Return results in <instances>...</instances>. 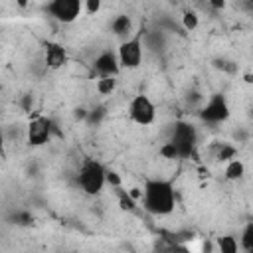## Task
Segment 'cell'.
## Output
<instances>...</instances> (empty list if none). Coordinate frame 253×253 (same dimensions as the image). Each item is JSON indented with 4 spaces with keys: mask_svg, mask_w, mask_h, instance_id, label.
I'll return each mask as SVG.
<instances>
[{
    "mask_svg": "<svg viewBox=\"0 0 253 253\" xmlns=\"http://www.w3.org/2000/svg\"><path fill=\"white\" fill-rule=\"evenodd\" d=\"M142 208L152 215H168L176 206V190L170 180L150 178L140 192Z\"/></svg>",
    "mask_w": 253,
    "mask_h": 253,
    "instance_id": "cell-1",
    "label": "cell"
},
{
    "mask_svg": "<svg viewBox=\"0 0 253 253\" xmlns=\"http://www.w3.org/2000/svg\"><path fill=\"white\" fill-rule=\"evenodd\" d=\"M105 184H107V168L95 158H85L77 170L79 190L87 196H97L103 192Z\"/></svg>",
    "mask_w": 253,
    "mask_h": 253,
    "instance_id": "cell-2",
    "label": "cell"
},
{
    "mask_svg": "<svg viewBox=\"0 0 253 253\" xmlns=\"http://www.w3.org/2000/svg\"><path fill=\"white\" fill-rule=\"evenodd\" d=\"M168 142L174 146L178 158H190L198 144V130L188 121H176L172 125V132Z\"/></svg>",
    "mask_w": 253,
    "mask_h": 253,
    "instance_id": "cell-3",
    "label": "cell"
},
{
    "mask_svg": "<svg viewBox=\"0 0 253 253\" xmlns=\"http://www.w3.org/2000/svg\"><path fill=\"white\" fill-rule=\"evenodd\" d=\"M144 57V28H140L134 36L126 38L121 42L117 49V59L121 69H136L142 63Z\"/></svg>",
    "mask_w": 253,
    "mask_h": 253,
    "instance_id": "cell-4",
    "label": "cell"
},
{
    "mask_svg": "<svg viewBox=\"0 0 253 253\" xmlns=\"http://www.w3.org/2000/svg\"><path fill=\"white\" fill-rule=\"evenodd\" d=\"M57 132V125L47 117H36L28 123L26 138L30 146H43L51 140V136ZM59 134V132H57Z\"/></svg>",
    "mask_w": 253,
    "mask_h": 253,
    "instance_id": "cell-5",
    "label": "cell"
},
{
    "mask_svg": "<svg viewBox=\"0 0 253 253\" xmlns=\"http://www.w3.org/2000/svg\"><path fill=\"white\" fill-rule=\"evenodd\" d=\"M43 10L61 24H71L83 14V0H53L43 6Z\"/></svg>",
    "mask_w": 253,
    "mask_h": 253,
    "instance_id": "cell-6",
    "label": "cell"
},
{
    "mask_svg": "<svg viewBox=\"0 0 253 253\" xmlns=\"http://www.w3.org/2000/svg\"><path fill=\"white\" fill-rule=\"evenodd\" d=\"M128 117L132 123H136L140 126H148L156 121V107L148 95L138 93L128 103Z\"/></svg>",
    "mask_w": 253,
    "mask_h": 253,
    "instance_id": "cell-7",
    "label": "cell"
},
{
    "mask_svg": "<svg viewBox=\"0 0 253 253\" xmlns=\"http://www.w3.org/2000/svg\"><path fill=\"white\" fill-rule=\"evenodd\" d=\"M227 117H229V103L221 93H213L200 111V119L208 125H219L227 121Z\"/></svg>",
    "mask_w": 253,
    "mask_h": 253,
    "instance_id": "cell-8",
    "label": "cell"
},
{
    "mask_svg": "<svg viewBox=\"0 0 253 253\" xmlns=\"http://www.w3.org/2000/svg\"><path fill=\"white\" fill-rule=\"evenodd\" d=\"M93 69L99 73V77H117L121 71L117 51L113 49H103L95 59H93Z\"/></svg>",
    "mask_w": 253,
    "mask_h": 253,
    "instance_id": "cell-9",
    "label": "cell"
},
{
    "mask_svg": "<svg viewBox=\"0 0 253 253\" xmlns=\"http://www.w3.org/2000/svg\"><path fill=\"white\" fill-rule=\"evenodd\" d=\"M67 63V51L61 43L47 42L43 47V65L47 69H59Z\"/></svg>",
    "mask_w": 253,
    "mask_h": 253,
    "instance_id": "cell-10",
    "label": "cell"
},
{
    "mask_svg": "<svg viewBox=\"0 0 253 253\" xmlns=\"http://www.w3.org/2000/svg\"><path fill=\"white\" fill-rule=\"evenodd\" d=\"M111 30H113L115 36H119L123 40L130 38V34H132V20H130V16H126V14L115 16L113 22H111Z\"/></svg>",
    "mask_w": 253,
    "mask_h": 253,
    "instance_id": "cell-11",
    "label": "cell"
},
{
    "mask_svg": "<svg viewBox=\"0 0 253 253\" xmlns=\"http://www.w3.org/2000/svg\"><path fill=\"white\" fill-rule=\"evenodd\" d=\"M215 245H217V253H241L239 243H237V237L231 235V233L221 235V237L215 241Z\"/></svg>",
    "mask_w": 253,
    "mask_h": 253,
    "instance_id": "cell-12",
    "label": "cell"
},
{
    "mask_svg": "<svg viewBox=\"0 0 253 253\" xmlns=\"http://www.w3.org/2000/svg\"><path fill=\"white\" fill-rule=\"evenodd\" d=\"M237 243H239V249L243 253H253V223L247 221L241 235L237 237Z\"/></svg>",
    "mask_w": 253,
    "mask_h": 253,
    "instance_id": "cell-13",
    "label": "cell"
},
{
    "mask_svg": "<svg viewBox=\"0 0 253 253\" xmlns=\"http://www.w3.org/2000/svg\"><path fill=\"white\" fill-rule=\"evenodd\" d=\"M243 174H245V164L239 158H233L227 162V166H225V178L227 180H241Z\"/></svg>",
    "mask_w": 253,
    "mask_h": 253,
    "instance_id": "cell-14",
    "label": "cell"
},
{
    "mask_svg": "<svg viewBox=\"0 0 253 253\" xmlns=\"http://www.w3.org/2000/svg\"><path fill=\"white\" fill-rule=\"evenodd\" d=\"M117 87V77H99L97 79V91L101 95H111Z\"/></svg>",
    "mask_w": 253,
    "mask_h": 253,
    "instance_id": "cell-15",
    "label": "cell"
},
{
    "mask_svg": "<svg viewBox=\"0 0 253 253\" xmlns=\"http://www.w3.org/2000/svg\"><path fill=\"white\" fill-rule=\"evenodd\" d=\"M235 152H237L235 146L221 142V144L217 146V154H215V158H217V160H233V158H235Z\"/></svg>",
    "mask_w": 253,
    "mask_h": 253,
    "instance_id": "cell-16",
    "label": "cell"
},
{
    "mask_svg": "<svg viewBox=\"0 0 253 253\" xmlns=\"http://www.w3.org/2000/svg\"><path fill=\"white\" fill-rule=\"evenodd\" d=\"M198 24H200V20H198V14H196V12H184V16H182V26H184L186 32H194V30L198 28Z\"/></svg>",
    "mask_w": 253,
    "mask_h": 253,
    "instance_id": "cell-17",
    "label": "cell"
},
{
    "mask_svg": "<svg viewBox=\"0 0 253 253\" xmlns=\"http://www.w3.org/2000/svg\"><path fill=\"white\" fill-rule=\"evenodd\" d=\"M119 206L123 208V210H134V206H136V202L128 196V192H121V198H119Z\"/></svg>",
    "mask_w": 253,
    "mask_h": 253,
    "instance_id": "cell-18",
    "label": "cell"
},
{
    "mask_svg": "<svg viewBox=\"0 0 253 253\" xmlns=\"http://www.w3.org/2000/svg\"><path fill=\"white\" fill-rule=\"evenodd\" d=\"M101 10V0H85L83 2V12L87 14H97Z\"/></svg>",
    "mask_w": 253,
    "mask_h": 253,
    "instance_id": "cell-19",
    "label": "cell"
},
{
    "mask_svg": "<svg viewBox=\"0 0 253 253\" xmlns=\"http://www.w3.org/2000/svg\"><path fill=\"white\" fill-rule=\"evenodd\" d=\"M160 154H162L164 158H170V160L178 158V154H176V150H174V146H172L170 142H164V144L160 146Z\"/></svg>",
    "mask_w": 253,
    "mask_h": 253,
    "instance_id": "cell-20",
    "label": "cell"
},
{
    "mask_svg": "<svg viewBox=\"0 0 253 253\" xmlns=\"http://www.w3.org/2000/svg\"><path fill=\"white\" fill-rule=\"evenodd\" d=\"M103 115H105V109H103V107H99V109L87 111V119H85V121H89V123H99Z\"/></svg>",
    "mask_w": 253,
    "mask_h": 253,
    "instance_id": "cell-21",
    "label": "cell"
},
{
    "mask_svg": "<svg viewBox=\"0 0 253 253\" xmlns=\"http://www.w3.org/2000/svg\"><path fill=\"white\" fill-rule=\"evenodd\" d=\"M107 182L113 184V186H117V188L121 186V178L117 176V172H109V170H107Z\"/></svg>",
    "mask_w": 253,
    "mask_h": 253,
    "instance_id": "cell-22",
    "label": "cell"
},
{
    "mask_svg": "<svg viewBox=\"0 0 253 253\" xmlns=\"http://www.w3.org/2000/svg\"><path fill=\"white\" fill-rule=\"evenodd\" d=\"M4 130H2V126H0V156H4Z\"/></svg>",
    "mask_w": 253,
    "mask_h": 253,
    "instance_id": "cell-23",
    "label": "cell"
},
{
    "mask_svg": "<svg viewBox=\"0 0 253 253\" xmlns=\"http://www.w3.org/2000/svg\"><path fill=\"white\" fill-rule=\"evenodd\" d=\"M75 119H87V111L85 109H77L75 111Z\"/></svg>",
    "mask_w": 253,
    "mask_h": 253,
    "instance_id": "cell-24",
    "label": "cell"
},
{
    "mask_svg": "<svg viewBox=\"0 0 253 253\" xmlns=\"http://www.w3.org/2000/svg\"><path fill=\"white\" fill-rule=\"evenodd\" d=\"M211 249H213V245H211V241H206V243L202 245V251H204V253H211Z\"/></svg>",
    "mask_w": 253,
    "mask_h": 253,
    "instance_id": "cell-25",
    "label": "cell"
},
{
    "mask_svg": "<svg viewBox=\"0 0 253 253\" xmlns=\"http://www.w3.org/2000/svg\"><path fill=\"white\" fill-rule=\"evenodd\" d=\"M211 6H213V8H223V0H221V2L215 0V2H211Z\"/></svg>",
    "mask_w": 253,
    "mask_h": 253,
    "instance_id": "cell-26",
    "label": "cell"
}]
</instances>
